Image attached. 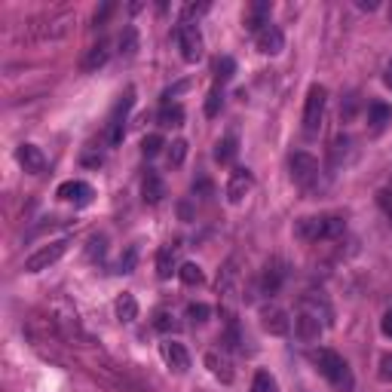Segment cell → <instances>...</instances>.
Returning a JSON list of instances; mask_svg holds the SVG:
<instances>
[{
  "mask_svg": "<svg viewBox=\"0 0 392 392\" xmlns=\"http://www.w3.org/2000/svg\"><path fill=\"white\" fill-rule=\"evenodd\" d=\"M52 325L61 331V337H68V340H74V343H89V337L83 334V328H80V319H77V313L71 310H56V319H52Z\"/></svg>",
  "mask_w": 392,
  "mask_h": 392,
  "instance_id": "obj_11",
  "label": "cell"
},
{
  "mask_svg": "<svg viewBox=\"0 0 392 392\" xmlns=\"http://www.w3.org/2000/svg\"><path fill=\"white\" fill-rule=\"evenodd\" d=\"M359 10H368V13H371V10H377V3H374V0H359Z\"/></svg>",
  "mask_w": 392,
  "mask_h": 392,
  "instance_id": "obj_45",
  "label": "cell"
},
{
  "mask_svg": "<svg viewBox=\"0 0 392 392\" xmlns=\"http://www.w3.org/2000/svg\"><path fill=\"white\" fill-rule=\"evenodd\" d=\"M102 251H104V236H92V242H89V258L102 255Z\"/></svg>",
  "mask_w": 392,
  "mask_h": 392,
  "instance_id": "obj_42",
  "label": "cell"
},
{
  "mask_svg": "<svg viewBox=\"0 0 392 392\" xmlns=\"http://www.w3.org/2000/svg\"><path fill=\"white\" fill-rule=\"evenodd\" d=\"M380 328H383V334H386V337H392V310L386 313V316H383V322H380Z\"/></svg>",
  "mask_w": 392,
  "mask_h": 392,
  "instance_id": "obj_44",
  "label": "cell"
},
{
  "mask_svg": "<svg viewBox=\"0 0 392 392\" xmlns=\"http://www.w3.org/2000/svg\"><path fill=\"white\" fill-rule=\"evenodd\" d=\"M129 107H132V92H126V95L117 102V107H113L111 120H107V129H104V141L111 144V148H117V144L123 141V135H126V113Z\"/></svg>",
  "mask_w": 392,
  "mask_h": 392,
  "instance_id": "obj_6",
  "label": "cell"
},
{
  "mask_svg": "<svg viewBox=\"0 0 392 392\" xmlns=\"http://www.w3.org/2000/svg\"><path fill=\"white\" fill-rule=\"evenodd\" d=\"M141 194H144V203H150V205L163 203V196H166V181L159 178V172H153V168H148V172H144Z\"/></svg>",
  "mask_w": 392,
  "mask_h": 392,
  "instance_id": "obj_17",
  "label": "cell"
},
{
  "mask_svg": "<svg viewBox=\"0 0 392 392\" xmlns=\"http://www.w3.org/2000/svg\"><path fill=\"white\" fill-rule=\"evenodd\" d=\"M380 380L383 383H392V352H383L380 356Z\"/></svg>",
  "mask_w": 392,
  "mask_h": 392,
  "instance_id": "obj_38",
  "label": "cell"
},
{
  "mask_svg": "<svg viewBox=\"0 0 392 392\" xmlns=\"http://www.w3.org/2000/svg\"><path fill=\"white\" fill-rule=\"evenodd\" d=\"M251 187H255V178H251L249 168H233V172H230V181H227V199L233 205H240Z\"/></svg>",
  "mask_w": 392,
  "mask_h": 392,
  "instance_id": "obj_12",
  "label": "cell"
},
{
  "mask_svg": "<svg viewBox=\"0 0 392 392\" xmlns=\"http://www.w3.org/2000/svg\"><path fill=\"white\" fill-rule=\"evenodd\" d=\"M153 328H157V331H175V316L172 313H166V310H159L157 316H153Z\"/></svg>",
  "mask_w": 392,
  "mask_h": 392,
  "instance_id": "obj_34",
  "label": "cell"
},
{
  "mask_svg": "<svg viewBox=\"0 0 392 392\" xmlns=\"http://www.w3.org/2000/svg\"><path fill=\"white\" fill-rule=\"evenodd\" d=\"M233 74H236V61L230 56H221L218 61H214V80L218 83H227Z\"/></svg>",
  "mask_w": 392,
  "mask_h": 392,
  "instance_id": "obj_28",
  "label": "cell"
},
{
  "mask_svg": "<svg viewBox=\"0 0 392 392\" xmlns=\"http://www.w3.org/2000/svg\"><path fill=\"white\" fill-rule=\"evenodd\" d=\"M178 279L184 282V285H199L205 276H203V270H199L196 264H184V267H178Z\"/></svg>",
  "mask_w": 392,
  "mask_h": 392,
  "instance_id": "obj_30",
  "label": "cell"
},
{
  "mask_svg": "<svg viewBox=\"0 0 392 392\" xmlns=\"http://www.w3.org/2000/svg\"><path fill=\"white\" fill-rule=\"evenodd\" d=\"M368 123H371L374 132H380L386 123H392V107L383 104V102H371L368 104Z\"/></svg>",
  "mask_w": 392,
  "mask_h": 392,
  "instance_id": "obj_23",
  "label": "cell"
},
{
  "mask_svg": "<svg viewBox=\"0 0 392 392\" xmlns=\"http://www.w3.org/2000/svg\"><path fill=\"white\" fill-rule=\"evenodd\" d=\"M205 10H209V3H187V6H184V15H181V22H190V19H196V15H203Z\"/></svg>",
  "mask_w": 392,
  "mask_h": 392,
  "instance_id": "obj_39",
  "label": "cell"
},
{
  "mask_svg": "<svg viewBox=\"0 0 392 392\" xmlns=\"http://www.w3.org/2000/svg\"><path fill=\"white\" fill-rule=\"evenodd\" d=\"M251 392H279V383H276L270 371H258L255 383H251Z\"/></svg>",
  "mask_w": 392,
  "mask_h": 392,
  "instance_id": "obj_29",
  "label": "cell"
},
{
  "mask_svg": "<svg viewBox=\"0 0 392 392\" xmlns=\"http://www.w3.org/2000/svg\"><path fill=\"white\" fill-rule=\"evenodd\" d=\"M236 276H240V273H236V260H227V264H224V270L218 273V291H221V295H227V297L233 295Z\"/></svg>",
  "mask_w": 392,
  "mask_h": 392,
  "instance_id": "obj_24",
  "label": "cell"
},
{
  "mask_svg": "<svg viewBox=\"0 0 392 392\" xmlns=\"http://www.w3.org/2000/svg\"><path fill=\"white\" fill-rule=\"evenodd\" d=\"M205 368L218 377L221 383H233V365H230V359L224 356V352H218V350H212V352H205Z\"/></svg>",
  "mask_w": 392,
  "mask_h": 392,
  "instance_id": "obj_16",
  "label": "cell"
},
{
  "mask_svg": "<svg viewBox=\"0 0 392 392\" xmlns=\"http://www.w3.org/2000/svg\"><path fill=\"white\" fill-rule=\"evenodd\" d=\"M68 251V240H56L49 245H43V249H37L34 255L25 260V273H40V270H49L52 264Z\"/></svg>",
  "mask_w": 392,
  "mask_h": 392,
  "instance_id": "obj_7",
  "label": "cell"
},
{
  "mask_svg": "<svg viewBox=\"0 0 392 392\" xmlns=\"http://www.w3.org/2000/svg\"><path fill=\"white\" fill-rule=\"evenodd\" d=\"M209 306H205V304H190L187 306V319L190 322H205V319H209Z\"/></svg>",
  "mask_w": 392,
  "mask_h": 392,
  "instance_id": "obj_37",
  "label": "cell"
},
{
  "mask_svg": "<svg viewBox=\"0 0 392 392\" xmlns=\"http://www.w3.org/2000/svg\"><path fill=\"white\" fill-rule=\"evenodd\" d=\"M267 15H270V3H267V0H260V3H255V6L249 10V15H245V28L258 34L260 28L270 25V19H267Z\"/></svg>",
  "mask_w": 392,
  "mask_h": 392,
  "instance_id": "obj_21",
  "label": "cell"
},
{
  "mask_svg": "<svg viewBox=\"0 0 392 392\" xmlns=\"http://www.w3.org/2000/svg\"><path fill=\"white\" fill-rule=\"evenodd\" d=\"M159 352H163V362L172 368L175 374H184L190 368V352L184 350V343L178 340H166L163 347H159Z\"/></svg>",
  "mask_w": 392,
  "mask_h": 392,
  "instance_id": "obj_13",
  "label": "cell"
},
{
  "mask_svg": "<svg viewBox=\"0 0 392 392\" xmlns=\"http://www.w3.org/2000/svg\"><path fill=\"white\" fill-rule=\"evenodd\" d=\"M117 319L120 322H135L138 319V301L132 295H120L117 297Z\"/></svg>",
  "mask_w": 392,
  "mask_h": 392,
  "instance_id": "obj_25",
  "label": "cell"
},
{
  "mask_svg": "<svg viewBox=\"0 0 392 392\" xmlns=\"http://www.w3.org/2000/svg\"><path fill=\"white\" fill-rule=\"evenodd\" d=\"M172 273H178L175 270V251L172 249H159L157 251V276L159 279H168Z\"/></svg>",
  "mask_w": 392,
  "mask_h": 392,
  "instance_id": "obj_27",
  "label": "cell"
},
{
  "mask_svg": "<svg viewBox=\"0 0 392 392\" xmlns=\"http://www.w3.org/2000/svg\"><path fill=\"white\" fill-rule=\"evenodd\" d=\"M383 83H386V86L392 89V61H389V65H386V74H383Z\"/></svg>",
  "mask_w": 392,
  "mask_h": 392,
  "instance_id": "obj_46",
  "label": "cell"
},
{
  "mask_svg": "<svg viewBox=\"0 0 392 392\" xmlns=\"http://www.w3.org/2000/svg\"><path fill=\"white\" fill-rule=\"evenodd\" d=\"M175 40H178V49H181V58L184 61H199L203 58V34L194 22H181L175 28Z\"/></svg>",
  "mask_w": 392,
  "mask_h": 392,
  "instance_id": "obj_5",
  "label": "cell"
},
{
  "mask_svg": "<svg viewBox=\"0 0 392 392\" xmlns=\"http://www.w3.org/2000/svg\"><path fill=\"white\" fill-rule=\"evenodd\" d=\"M107 58H111V43H107V40H98L95 46H89L86 58H83V71H86V74H95L98 68L107 65Z\"/></svg>",
  "mask_w": 392,
  "mask_h": 392,
  "instance_id": "obj_19",
  "label": "cell"
},
{
  "mask_svg": "<svg viewBox=\"0 0 392 392\" xmlns=\"http://www.w3.org/2000/svg\"><path fill=\"white\" fill-rule=\"evenodd\" d=\"M260 325H264V331L273 334V337H285L291 331L288 313L279 310V306H264V310H260Z\"/></svg>",
  "mask_w": 392,
  "mask_h": 392,
  "instance_id": "obj_9",
  "label": "cell"
},
{
  "mask_svg": "<svg viewBox=\"0 0 392 392\" xmlns=\"http://www.w3.org/2000/svg\"><path fill=\"white\" fill-rule=\"evenodd\" d=\"M56 196L65 199V203H74V205H89L95 190H92L86 181H65V184H58Z\"/></svg>",
  "mask_w": 392,
  "mask_h": 392,
  "instance_id": "obj_10",
  "label": "cell"
},
{
  "mask_svg": "<svg viewBox=\"0 0 392 392\" xmlns=\"http://www.w3.org/2000/svg\"><path fill=\"white\" fill-rule=\"evenodd\" d=\"M288 166H291V178H295L297 187H304V190H316L319 187L322 168H319V159L313 157V153H306V150L291 153Z\"/></svg>",
  "mask_w": 392,
  "mask_h": 392,
  "instance_id": "obj_3",
  "label": "cell"
},
{
  "mask_svg": "<svg viewBox=\"0 0 392 392\" xmlns=\"http://www.w3.org/2000/svg\"><path fill=\"white\" fill-rule=\"evenodd\" d=\"M316 365H319V371L325 374V380L331 383L337 392H352L356 380H352V371H350V365L343 362V356H337L334 350H319L316 352Z\"/></svg>",
  "mask_w": 392,
  "mask_h": 392,
  "instance_id": "obj_2",
  "label": "cell"
},
{
  "mask_svg": "<svg viewBox=\"0 0 392 392\" xmlns=\"http://www.w3.org/2000/svg\"><path fill=\"white\" fill-rule=\"evenodd\" d=\"M159 126L172 129V126H181L184 123V107L181 104H163V111H159Z\"/></svg>",
  "mask_w": 392,
  "mask_h": 392,
  "instance_id": "obj_26",
  "label": "cell"
},
{
  "mask_svg": "<svg viewBox=\"0 0 392 392\" xmlns=\"http://www.w3.org/2000/svg\"><path fill=\"white\" fill-rule=\"evenodd\" d=\"M135 49H138V31L129 25L126 31H123V37H120V52L123 56H132Z\"/></svg>",
  "mask_w": 392,
  "mask_h": 392,
  "instance_id": "obj_31",
  "label": "cell"
},
{
  "mask_svg": "<svg viewBox=\"0 0 392 392\" xmlns=\"http://www.w3.org/2000/svg\"><path fill=\"white\" fill-rule=\"evenodd\" d=\"M135 260H138V249H135V245H129V249H126V255L120 258L117 270H120V273H132V270H135Z\"/></svg>",
  "mask_w": 392,
  "mask_h": 392,
  "instance_id": "obj_35",
  "label": "cell"
},
{
  "mask_svg": "<svg viewBox=\"0 0 392 392\" xmlns=\"http://www.w3.org/2000/svg\"><path fill=\"white\" fill-rule=\"evenodd\" d=\"M184 157H187V141H172V148H168V166H181Z\"/></svg>",
  "mask_w": 392,
  "mask_h": 392,
  "instance_id": "obj_33",
  "label": "cell"
},
{
  "mask_svg": "<svg viewBox=\"0 0 392 392\" xmlns=\"http://www.w3.org/2000/svg\"><path fill=\"white\" fill-rule=\"evenodd\" d=\"M347 230V221L337 214H316V218H301L295 224V236L301 242H319V240H337Z\"/></svg>",
  "mask_w": 392,
  "mask_h": 392,
  "instance_id": "obj_1",
  "label": "cell"
},
{
  "mask_svg": "<svg viewBox=\"0 0 392 392\" xmlns=\"http://www.w3.org/2000/svg\"><path fill=\"white\" fill-rule=\"evenodd\" d=\"M236 153H240V141H236V135H227V138H221V141L214 144V159H218L221 166L233 163Z\"/></svg>",
  "mask_w": 392,
  "mask_h": 392,
  "instance_id": "obj_22",
  "label": "cell"
},
{
  "mask_svg": "<svg viewBox=\"0 0 392 392\" xmlns=\"http://www.w3.org/2000/svg\"><path fill=\"white\" fill-rule=\"evenodd\" d=\"M295 334L301 337L304 343H316L322 337V322L319 316H313V313H301V316L295 319Z\"/></svg>",
  "mask_w": 392,
  "mask_h": 392,
  "instance_id": "obj_15",
  "label": "cell"
},
{
  "mask_svg": "<svg viewBox=\"0 0 392 392\" xmlns=\"http://www.w3.org/2000/svg\"><path fill=\"white\" fill-rule=\"evenodd\" d=\"M15 157H19V163L25 166V172H31V175H40L46 168V157L40 153V148H34V144H22Z\"/></svg>",
  "mask_w": 392,
  "mask_h": 392,
  "instance_id": "obj_20",
  "label": "cell"
},
{
  "mask_svg": "<svg viewBox=\"0 0 392 392\" xmlns=\"http://www.w3.org/2000/svg\"><path fill=\"white\" fill-rule=\"evenodd\" d=\"M356 107H359V95H350L347 104H340V117L343 120H352V117H356Z\"/></svg>",
  "mask_w": 392,
  "mask_h": 392,
  "instance_id": "obj_40",
  "label": "cell"
},
{
  "mask_svg": "<svg viewBox=\"0 0 392 392\" xmlns=\"http://www.w3.org/2000/svg\"><path fill=\"white\" fill-rule=\"evenodd\" d=\"M163 148H166L163 135H148V138L141 141V153H144V157H157V153L163 150Z\"/></svg>",
  "mask_w": 392,
  "mask_h": 392,
  "instance_id": "obj_32",
  "label": "cell"
},
{
  "mask_svg": "<svg viewBox=\"0 0 392 392\" xmlns=\"http://www.w3.org/2000/svg\"><path fill=\"white\" fill-rule=\"evenodd\" d=\"M255 40H258V49L264 52V56H279V52L285 49V37H282V31L276 25L260 28L255 34Z\"/></svg>",
  "mask_w": 392,
  "mask_h": 392,
  "instance_id": "obj_14",
  "label": "cell"
},
{
  "mask_svg": "<svg viewBox=\"0 0 392 392\" xmlns=\"http://www.w3.org/2000/svg\"><path fill=\"white\" fill-rule=\"evenodd\" d=\"M389 19H392V10H389Z\"/></svg>",
  "mask_w": 392,
  "mask_h": 392,
  "instance_id": "obj_47",
  "label": "cell"
},
{
  "mask_svg": "<svg viewBox=\"0 0 392 392\" xmlns=\"http://www.w3.org/2000/svg\"><path fill=\"white\" fill-rule=\"evenodd\" d=\"M377 203H380V209L392 218V190H389V187H386V190H380V194H377Z\"/></svg>",
  "mask_w": 392,
  "mask_h": 392,
  "instance_id": "obj_41",
  "label": "cell"
},
{
  "mask_svg": "<svg viewBox=\"0 0 392 392\" xmlns=\"http://www.w3.org/2000/svg\"><path fill=\"white\" fill-rule=\"evenodd\" d=\"M221 102H224V95H221V89L214 86L209 92V98H205V117H214V113L221 111Z\"/></svg>",
  "mask_w": 392,
  "mask_h": 392,
  "instance_id": "obj_36",
  "label": "cell"
},
{
  "mask_svg": "<svg viewBox=\"0 0 392 392\" xmlns=\"http://www.w3.org/2000/svg\"><path fill=\"white\" fill-rule=\"evenodd\" d=\"M282 279H285L282 260H270V264L264 267V276H260V291H264V295H276V291L282 288Z\"/></svg>",
  "mask_w": 392,
  "mask_h": 392,
  "instance_id": "obj_18",
  "label": "cell"
},
{
  "mask_svg": "<svg viewBox=\"0 0 392 392\" xmlns=\"http://www.w3.org/2000/svg\"><path fill=\"white\" fill-rule=\"evenodd\" d=\"M71 15H49V19H37L31 31H34V37H40V40H56V37H65L68 31H71Z\"/></svg>",
  "mask_w": 392,
  "mask_h": 392,
  "instance_id": "obj_8",
  "label": "cell"
},
{
  "mask_svg": "<svg viewBox=\"0 0 392 392\" xmlns=\"http://www.w3.org/2000/svg\"><path fill=\"white\" fill-rule=\"evenodd\" d=\"M325 104H328V89L313 83L306 92V104H304V132L306 135H319L322 120H325Z\"/></svg>",
  "mask_w": 392,
  "mask_h": 392,
  "instance_id": "obj_4",
  "label": "cell"
},
{
  "mask_svg": "<svg viewBox=\"0 0 392 392\" xmlns=\"http://www.w3.org/2000/svg\"><path fill=\"white\" fill-rule=\"evenodd\" d=\"M111 13H113V3H104L102 10L95 13V25H104V22H107V15H111Z\"/></svg>",
  "mask_w": 392,
  "mask_h": 392,
  "instance_id": "obj_43",
  "label": "cell"
}]
</instances>
